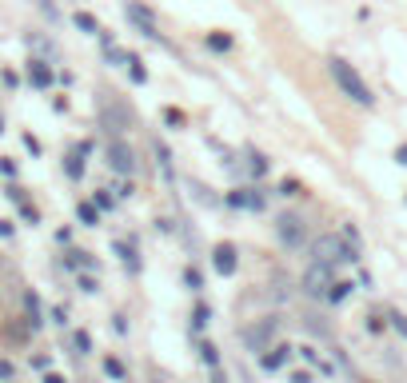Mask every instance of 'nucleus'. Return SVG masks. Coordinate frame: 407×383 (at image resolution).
<instances>
[{
	"label": "nucleus",
	"mask_w": 407,
	"mask_h": 383,
	"mask_svg": "<svg viewBox=\"0 0 407 383\" xmlns=\"http://www.w3.org/2000/svg\"><path fill=\"white\" fill-rule=\"evenodd\" d=\"M328 72H332V80H336V88L347 96V100H356L360 108H371L375 104V96H371V88H367V80H363L356 68L347 64V60H339V56H332L328 60Z\"/></svg>",
	"instance_id": "1"
},
{
	"label": "nucleus",
	"mask_w": 407,
	"mask_h": 383,
	"mask_svg": "<svg viewBox=\"0 0 407 383\" xmlns=\"http://www.w3.org/2000/svg\"><path fill=\"white\" fill-rule=\"evenodd\" d=\"M312 260H319V264H332V268H336V264H343V260H352V264H356V260H360V251L347 248V240H343L339 232H323V236H316V240H312Z\"/></svg>",
	"instance_id": "2"
},
{
	"label": "nucleus",
	"mask_w": 407,
	"mask_h": 383,
	"mask_svg": "<svg viewBox=\"0 0 407 383\" xmlns=\"http://www.w3.org/2000/svg\"><path fill=\"white\" fill-rule=\"evenodd\" d=\"M104 156H108V168H112L116 176H128V180H132L136 168H140L136 148L124 140V136H112V140H108V152H104Z\"/></svg>",
	"instance_id": "3"
},
{
	"label": "nucleus",
	"mask_w": 407,
	"mask_h": 383,
	"mask_svg": "<svg viewBox=\"0 0 407 383\" xmlns=\"http://www.w3.org/2000/svg\"><path fill=\"white\" fill-rule=\"evenodd\" d=\"M332 284H336V271H332V264H319V260H312L308 271L299 275V288H304V295H312V299H323Z\"/></svg>",
	"instance_id": "4"
},
{
	"label": "nucleus",
	"mask_w": 407,
	"mask_h": 383,
	"mask_svg": "<svg viewBox=\"0 0 407 383\" xmlns=\"http://www.w3.org/2000/svg\"><path fill=\"white\" fill-rule=\"evenodd\" d=\"M275 236H280V244L284 248H304L308 244V224H304V216H295V212H284L280 220H275Z\"/></svg>",
	"instance_id": "5"
},
{
	"label": "nucleus",
	"mask_w": 407,
	"mask_h": 383,
	"mask_svg": "<svg viewBox=\"0 0 407 383\" xmlns=\"http://www.w3.org/2000/svg\"><path fill=\"white\" fill-rule=\"evenodd\" d=\"M100 124L112 136H124L132 128V108H124V104H116L112 96H104V100H100Z\"/></svg>",
	"instance_id": "6"
},
{
	"label": "nucleus",
	"mask_w": 407,
	"mask_h": 383,
	"mask_svg": "<svg viewBox=\"0 0 407 383\" xmlns=\"http://www.w3.org/2000/svg\"><path fill=\"white\" fill-rule=\"evenodd\" d=\"M275 332H280V319H275V316L260 319V323L244 328V347H248V351H260V356H264V351L271 347V336H275Z\"/></svg>",
	"instance_id": "7"
},
{
	"label": "nucleus",
	"mask_w": 407,
	"mask_h": 383,
	"mask_svg": "<svg viewBox=\"0 0 407 383\" xmlns=\"http://www.w3.org/2000/svg\"><path fill=\"white\" fill-rule=\"evenodd\" d=\"M212 268H216V275H236V268H240V248L236 244H227V240H220L216 248H212Z\"/></svg>",
	"instance_id": "8"
},
{
	"label": "nucleus",
	"mask_w": 407,
	"mask_h": 383,
	"mask_svg": "<svg viewBox=\"0 0 407 383\" xmlns=\"http://www.w3.org/2000/svg\"><path fill=\"white\" fill-rule=\"evenodd\" d=\"M21 308H24L21 319L32 328V336H36V332L45 328V304H40V295L32 292V288H24V292H21Z\"/></svg>",
	"instance_id": "9"
},
{
	"label": "nucleus",
	"mask_w": 407,
	"mask_h": 383,
	"mask_svg": "<svg viewBox=\"0 0 407 383\" xmlns=\"http://www.w3.org/2000/svg\"><path fill=\"white\" fill-rule=\"evenodd\" d=\"M124 12H128V21H132L136 28H140V32L148 36V40H160V24H156V16H152V12H148L144 4L128 0V8H124Z\"/></svg>",
	"instance_id": "10"
},
{
	"label": "nucleus",
	"mask_w": 407,
	"mask_h": 383,
	"mask_svg": "<svg viewBox=\"0 0 407 383\" xmlns=\"http://www.w3.org/2000/svg\"><path fill=\"white\" fill-rule=\"evenodd\" d=\"M292 343H271L268 351H264V356H260V367H264V371H280V367H288V363H292Z\"/></svg>",
	"instance_id": "11"
},
{
	"label": "nucleus",
	"mask_w": 407,
	"mask_h": 383,
	"mask_svg": "<svg viewBox=\"0 0 407 383\" xmlns=\"http://www.w3.org/2000/svg\"><path fill=\"white\" fill-rule=\"evenodd\" d=\"M244 168H248V176H251V180H264V176L271 172V160L264 156V152L248 148V152H244Z\"/></svg>",
	"instance_id": "12"
},
{
	"label": "nucleus",
	"mask_w": 407,
	"mask_h": 383,
	"mask_svg": "<svg viewBox=\"0 0 407 383\" xmlns=\"http://www.w3.org/2000/svg\"><path fill=\"white\" fill-rule=\"evenodd\" d=\"M64 268L68 271H96V256H92V251H84V248H72L64 256Z\"/></svg>",
	"instance_id": "13"
},
{
	"label": "nucleus",
	"mask_w": 407,
	"mask_h": 383,
	"mask_svg": "<svg viewBox=\"0 0 407 383\" xmlns=\"http://www.w3.org/2000/svg\"><path fill=\"white\" fill-rule=\"evenodd\" d=\"M100 216H104V212H100L92 200H80V203H76V220H80L84 227H96V224H100Z\"/></svg>",
	"instance_id": "14"
},
{
	"label": "nucleus",
	"mask_w": 407,
	"mask_h": 383,
	"mask_svg": "<svg viewBox=\"0 0 407 383\" xmlns=\"http://www.w3.org/2000/svg\"><path fill=\"white\" fill-rule=\"evenodd\" d=\"M244 192V208L248 212H264V203H268V192L264 188H240Z\"/></svg>",
	"instance_id": "15"
},
{
	"label": "nucleus",
	"mask_w": 407,
	"mask_h": 383,
	"mask_svg": "<svg viewBox=\"0 0 407 383\" xmlns=\"http://www.w3.org/2000/svg\"><path fill=\"white\" fill-rule=\"evenodd\" d=\"M352 292H356V284H352V280H336V284L328 288V295H323V299H328V304H343Z\"/></svg>",
	"instance_id": "16"
},
{
	"label": "nucleus",
	"mask_w": 407,
	"mask_h": 383,
	"mask_svg": "<svg viewBox=\"0 0 407 383\" xmlns=\"http://www.w3.org/2000/svg\"><path fill=\"white\" fill-rule=\"evenodd\" d=\"M72 24L80 28V32H88V36H100L104 28H100V21L92 16V12H72Z\"/></svg>",
	"instance_id": "17"
},
{
	"label": "nucleus",
	"mask_w": 407,
	"mask_h": 383,
	"mask_svg": "<svg viewBox=\"0 0 407 383\" xmlns=\"http://www.w3.org/2000/svg\"><path fill=\"white\" fill-rule=\"evenodd\" d=\"M28 80H32L36 88H48V84H52V72H48V64L32 60V64H28Z\"/></svg>",
	"instance_id": "18"
},
{
	"label": "nucleus",
	"mask_w": 407,
	"mask_h": 383,
	"mask_svg": "<svg viewBox=\"0 0 407 383\" xmlns=\"http://www.w3.org/2000/svg\"><path fill=\"white\" fill-rule=\"evenodd\" d=\"M64 176L68 180H80V176H84V156H80V152H68L64 156Z\"/></svg>",
	"instance_id": "19"
},
{
	"label": "nucleus",
	"mask_w": 407,
	"mask_h": 383,
	"mask_svg": "<svg viewBox=\"0 0 407 383\" xmlns=\"http://www.w3.org/2000/svg\"><path fill=\"white\" fill-rule=\"evenodd\" d=\"M196 351H200V360L208 363V367H212V371H216V367H220V351H216V343H208V339H200V343H196Z\"/></svg>",
	"instance_id": "20"
},
{
	"label": "nucleus",
	"mask_w": 407,
	"mask_h": 383,
	"mask_svg": "<svg viewBox=\"0 0 407 383\" xmlns=\"http://www.w3.org/2000/svg\"><path fill=\"white\" fill-rule=\"evenodd\" d=\"M208 323H212V308H208V304H196V308H192V332H204Z\"/></svg>",
	"instance_id": "21"
},
{
	"label": "nucleus",
	"mask_w": 407,
	"mask_h": 383,
	"mask_svg": "<svg viewBox=\"0 0 407 383\" xmlns=\"http://www.w3.org/2000/svg\"><path fill=\"white\" fill-rule=\"evenodd\" d=\"M76 288H80L84 295H96V292H100V280L88 275V271H76Z\"/></svg>",
	"instance_id": "22"
},
{
	"label": "nucleus",
	"mask_w": 407,
	"mask_h": 383,
	"mask_svg": "<svg viewBox=\"0 0 407 383\" xmlns=\"http://www.w3.org/2000/svg\"><path fill=\"white\" fill-rule=\"evenodd\" d=\"M295 351H299V356H304V360L312 363V367H319V371H323V375H328V371H332V367H328V363L319 360V351H316V347H312V343H304V347H295Z\"/></svg>",
	"instance_id": "23"
},
{
	"label": "nucleus",
	"mask_w": 407,
	"mask_h": 383,
	"mask_svg": "<svg viewBox=\"0 0 407 383\" xmlns=\"http://www.w3.org/2000/svg\"><path fill=\"white\" fill-rule=\"evenodd\" d=\"M92 203H96L100 212H112V208H116V196H112V188H96V196H92Z\"/></svg>",
	"instance_id": "24"
},
{
	"label": "nucleus",
	"mask_w": 407,
	"mask_h": 383,
	"mask_svg": "<svg viewBox=\"0 0 407 383\" xmlns=\"http://www.w3.org/2000/svg\"><path fill=\"white\" fill-rule=\"evenodd\" d=\"M184 288H188V292H204V271L200 268H184Z\"/></svg>",
	"instance_id": "25"
},
{
	"label": "nucleus",
	"mask_w": 407,
	"mask_h": 383,
	"mask_svg": "<svg viewBox=\"0 0 407 383\" xmlns=\"http://www.w3.org/2000/svg\"><path fill=\"white\" fill-rule=\"evenodd\" d=\"M104 371H108V375H112V380H128V367H124V363L116 360V356H104Z\"/></svg>",
	"instance_id": "26"
},
{
	"label": "nucleus",
	"mask_w": 407,
	"mask_h": 383,
	"mask_svg": "<svg viewBox=\"0 0 407 383\" xmlns=\"http://www.w3.org/2000/svg\"><path fill=\"white\" fill-rule=\"evenodd\" d=\"M208 48H212V52H227V48H232V36H227V32H212V36H208Z\"/></svg>",
	"instance_id": "27"
},
{
	"label": "nucleus",
	"mask_w": 407,
	"mask_h": 383,
	"mask_svg": "<svg viewBox=\"0 0 407 383\" xmlns=\"http://www.w3.org/2000/svg\"><path fill=\"white\" fill-rule=\"evenodd\" d=\"M21 220H24V224H32V227L40 224V212H36V203H28V200L21 203Z\"/></svg>",
	"instance_id": "28"
},
{
	"label": "nucleus",
	"mask_w": 407,
	"mask_h": 383,
	"mask_svg": "<svg viewBox=\"0 0 407 383\" xmlns=\"http://www.w3.org/2000/svg\"><path fill=\"white\" fill-rule=\"evenodd\" d=\"M72 343H76V351H80V356H92V336H88V332H76Z\"/></svg>",
	"instance_id": "29"
},
{
	"label": "nucleus",
	"mask_w": 407,
	"mask_h": 383,
	"mask_svg": "<svg viewBox=\"0 0 407 383\" xmlns=\"http://www.w3.org/2000/svg\"><path fill=\"white\" fill-rule=\"evenodd\" d=\"M156 160H160L164 172H172V152H168V144H160V140H156Z\"/></svg>",
	"instance_id": "30"
},
{
	"label": "nucleus",
	"mask_w": 407,
	"mask_h": 383,
	"mask_svg": "<svg viewBox=\"0 0 407 383\" xmlns=\"http://www.w3.org/2000/svg\"><path fill=\"white\" fill-rule=\"evenodd\" d=\"M280 196H304V184H299V180H284V184H280Z\"/></svg>",
	"instance_id": "31"
},
{
	"label": "nucleus",
	"mask_w": 407,
	"mask_h": 383,
	"mask_svg": "<svg viewBox=\"0 0 407 383\" xmlns=\"http://www.w3.org/2000/svg\"><path fill=\"white\" fill-rule=\"evenodd\" d=\"M0 176H4V180H16V160L0 156Z\"/></svg>",
	"instance_id": "32"
},
{
	"label": "nucleus",
	"mask_w": 407,
	"mask_h": 383,
	"mask_svg": "<svg viewBox=\"0 0 407 383\" xmlns=\"http://www.w3.org/2000/svg\"><path fill=\"white\" fill-rule=\"evenodd\" d=\"M128 72H132V80H136V84H144V80H148V72H144V64H140V56H132Z\"/></svg>",
	"instance_id": "33"
},
{
	"label": "nucleus",
	"mask_w": 407,
	"mask_h": 383,
	"mask_svg": "<svg viewBox=\"0 0 407 383\" xmlns=\"http://www.w3.org/2000/svg\"><path fill=\"white\" fill-rule=\"evenodd\" d=\"M12 375H16L12 360H4V356H0V380H4V383H12Z\"/></svg>",
	"instance_id": "34"
},
{
	"label": "nucleus",
	"mask_w": 407,
	"mask_h": 383,
	"mask_svg": "<svg viewBox=\"0 0 407 383\" xmlns=\"http://www.w3.org/2000/svg\"><path fill=\"white\" fill-rule=\"evenodd\" d=\"M24 148H28L32 156H40V140H36V136H32V132H24Z\"/></svg>",
	"instance_id": "35"
},
{
	"label": "nucleus",
	"mask_w": 407,
	"mask_h": 383,
	"mask_svg": "<svg viewBox=\"0 0 407 383\" xmlns=\"http://www.w3.org/2000/svg\"><path fill=\"white\" fill-rule=\"evenodd\" d=\"M288 383H312V371H288Z\"/></svg>",
	"instance_id": "36"
},
{
	"label": "nucleus",
	"mask_w": 407,
	"mask_h": 383,
	"mask_svg": "<svg viewBox=\"0 0 407 383\" xmlns=\"http://www.w3.org/2000/svg\"><path fill=\"white\" fill-rule=\"evenodd\" d=\"M48 363H52L48 356H32V371H48Z\"/></svg>",
	"instance_id": "37"
},
{
	"label": "nucleus",
	"mask_w": 407,
	"mask_h": 383,
	"mask_svg": "<svg viewBox=\"0 0 407 383\" xmlns=\"http://www.w3.org/2000/svg\"><path fill=\"white\" fill-rule=\"evenodd\" d=\"M12 232H16L12 220H0V240H12Z\"/></svg>",
	"instance_id": "38"
},
{
	"label": "nucleus",
	"mask_w": 407,
	"mask_h": 383,
	"mask_svg": "<svg viewBox=\"0 0 407 383\" xmlns=\"http://www.w3.org/2000/svg\"><path fill=\"white\" fill-rule=\"evenodd\" d=\"M56 244H72V227H56Z\"/></svg>",
	"instance_id": "39"
},
{
	"label": "nucleus",
	"mask_w": 407,
	"mask_h": 383,
	"mask_svg": "<svg viewBox=\"0 0 407 383\" xmlns=\"http://www.w3.org/2000/svg\"><path fill=\"white\" fill-rule=\"evenodd\" d=\"M112 332H116V336H124V332H128V323H124V316H112Z\"/></svg>",
	"instance_id": "40"
},
{
	"label": "nucleus",
	"mask_w": 407,
	"mask_h": 383,
	"mask_svg": "<svg viewBox=\"0 0 407 383\" xmlns=\"http://www.w3.org/2000/svg\"><path fill=\"white\" fill-rule=\"evenodd\" d=\"M40 383H68V380L60 375V371H45V380H40Z\"/></svg>",
	"instance_id": "41"
},
{
	"label": "nucleus",
	"mask_w": 407,
	"mask_h": 383,
	"mask_svg": "<svg viewBox=\"0 0 407 383\" xmlns=\"http://www.w3.org/2000/svg\"><path fill=\"white\" fill-rule=\"evenodd\" d=\"M52 319H56V323L64 328V323H68V308H56V312H52Z\"/></svg>",
	"instance_id": "42"
},
{
	"label": "nucleus",
	"mask_w": 407,
	"mask_h": 383,
	"mask_svg": "<svg viewBox=\"0 0 407 383\" xmlns=\"http://www.w3.org/2000/svg\"><path fill=\"white\" fill-rule=\"evenodd\" d=\"M391 323H395V328H399V332L407 336V316H391Z\"/></svg>",
	"instance_id": "43"
},
{
	"label": "nucleus",
	"mask_w": 407,
	"mask_h": 383,
	"mask_svg": "<svg viewBox=\"0 0 407 383\" xmlns=\"http://www.w3.org/2000/svg\"><path fill=\"white\" fill-rule=\"evenodd\" d=\"M395 160H399V164L407 168V144H399V148H395Z\"/></svg>",
	"instance_id": "44"
},
{
	"label": "nucleus",
	"mask_w": 407,
	"mask_h": 383,
	"mask_svg": "<svg viewBox=\"0 0 407 383\" xmlns=\"http://www.w3.org/2000/svg\"><path fill=\"white\" fill-rule=\"evenodd\" d=\"M212 383H227V375L220 371V367H216V380H212Z\"/></svg>",
	"instance_id": "45"
},
{
	"label": "nucleus",
	"mask_w": 407,
	"mask_h": 383,
	"mask_svg": "<svg viewBox=\"0 0 407 383\" xmlns=\"http://www.w3.org/2000/svg\"><path fill=\"white\" fill-rule=\"evenodd\" d=\"M0 132H4V116H0Z\"/></svg>",
	"instance_id": "46"
}]
</instances>
